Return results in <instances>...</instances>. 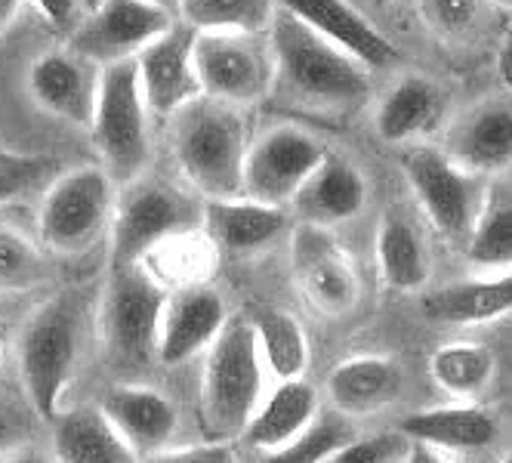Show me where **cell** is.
I'll use <instances>...</instances> for the list:
<instances>
[{
	"mask_svg": "<svg viewBox=\"0 0 512 463\" xmlns=\"http://www.w3.org/2000/svg\"><path fill=\"white\" fill-rule=\"evenodd\" d=\"M500 463H512V448H509V451H506V454L500 457Z\"/></svg>",
	"mask_w": 512,
	"mask_h": 463,
	"instance_id": "obj_45",
	"label": "cell"
},
{
	"mask_svg": "<svg viewBox=\"0 0 512 463\" xmlns=\"http://www.w3.org/2000/svg\"><path fill=\"white\" fill-rule=\"evenodd\" d=\"M417 13L438 38H466L482 22L485 0H417Z\"/></svg>",
	"mask_w": 512,
	"mask_h": 463,
	"instance_id": "obj_36",
	"label": "cell"
},
{
	"mask_svg": "<svg viewBox=\"0 0 512 463\" xmlns=\"http://www.w3.org/2000/svg\"><path fill=\"white\" fill-rule=\"evenodd\" d=\"M142 463H238L232 442H201L189 448H164L155 454H145Z\"/></svg>",
	"mask_w": 512,
	"mask_h": 463,
	"instance_id": "obj_38",
	"label": "cell"
},
{
	"mask_svg": "<svg viewBox=\"0 0 512 463\" xmlns=\"http://www.w3.org/2000/svg\"><path fill=\"white\" fill-rule=\"evenodd\" d=\"M250 328H253L256 346H260L263 368H269L278 377V383L300 380L306 374L309 343H306L303 325L294 315L284 309H275V306H266V309L253 312Z\"/></svg>",
	"mask_w": 512,
	"mask_h": 463,
	"instance_id": "obj_29",
	"label": "cell"
},
{
	"mask_svg": "<svg viewBox=\"0 0 512 463\" xmlns=\"http://www.w3.org/2000/svg\"><path fill=\"white\" fill-rule=\"evenodd\" d=\"M4 349H7V337H4V328H0V368H4Z\"/></svg>",
	"mask_w": 512,
	"mask_h": 463,
	"instance_id": "obj_44",
	"label": "cell"
},
{
	"mask_svg": "<svg viewBox=\"0 0 512 463\" xmlns=\"http://www.w3.org/2000/svg\"><path fill=\"white\" fill-rule=\"evenodd\" d=\"M90 130L105 173L121 186L136 183L152 155L149 105L142 99L136 59L102 68Z\"/></svg>",
	"mask_w": 512,
	"mask_h": 463,
	"instance_id": "obj_5",
	"label": "cell"
},
{
	"mask_svg": "<svg viewBox=\"0 0 512 463\" xmlns=\"http://www.w3.org/2000/svg\"><path fill=\"white\" fill-rule=\"evenodd\" d=\"M229 312L226 303L210 288H186L167 300L164 322H161V340H158V362L161 365H179L189 362L201 349H210V343L226 328Z\"/></svg>",
	"mask_w": 512,
	"mask_h": 463,
	"instance_id": "obj_19",
	"label": "cell"
},
{
	"mask_svg": "<svg viewBox=\"0 0 512 463\" xmlns=\"http://www.w3.org/2000/svg\"><path fill=\"white\" fill-rule=\"evenodd\" d=\"M411 442L401 433H377L368 439H349L318 463H405Z\"/></svg>",
	"mask_w": 512,
	"mask_h": 463,
	"instance_id": "obj_37",
	"label": "cell"
},
{
	"mask_svg": "<svg viewBox=\"0 0 512 463\" xmlns=\"http://www.w3.org/2000/svg\"><path fill=\"white\" fill-rule=\"evenodd\" d=\"M195 28L176 22L136 56L139 87L149 112L158 118H173L201 93L195 71Z\"/></svg>",
	"mask_w": 512,
	"mask_h": 463,
	"instance_id": "obj_14",
	"label": "cell"
},
{
	"mask_svg": "<svg viewBox=\"0 0 512 463\" xmlns=\"http://www.w3.org/2000/svg\"><path fill=\"white\" fill-rule=\"evenodd\" d=\"M368 204V180L343 155L327 152L324 161L312 170L297 198L290 201L300 223L334 229L364 210Z\"/></svg>",
	"mask_w": 512,
	"mask_h": 463,
	"instance_id": "obj_18",
	"label": "cell"
},
{
	"mask_svg": "<svg viewBox=\"0 0 512 463\" xmlns=\"http://www.w3.org/2000/svg\"><path fill=\"white\" fill-rule=\"evenodd\" d=\"M47 278L41 251L22 232L0 226V294L34 291Z\"/></svg>",
	"mask_w": 512,
	"mask_h": 463,
	"instance_id": "obj_33",
	"label": "cell"
},
{
	"mask_svg": "<svg viewBox=\"0 0 512 463\" xmlns=\"http://www.w3.org/2000/svg\"><path fill=\"white\" fill-rule=\"evenodd\" d=\"M442 152L475 176L512 167V93L488 96L466 109L448 127Z\"/></svg>",
	"mask_w": 512,
	"mask_h": 463,
	"instance_id": "obj_15",
	"label": "cell"
},
{
	"mask_svg": "<svg viewBox=\"0 0 512 463\" xmlns=\"http://www.w3.org/2000/svg\"><path fill=\"white\" fill-rule=\"evenodd\" d=\"M38 7L56 28H71L81 22V10H84V0H34Z\"/></svg>",
	"mask_w": 512,
	"mask_h": 463,
	"instance_id": "obj_39",
	"label": "cell"
},
{
	"mask_svg": "<svg viewBox=\"0 0 512 463\" xmlns=\"http://www.w3.org/2000/svg\"><path fill=\"white\" fill-rule=\"evenodd\" d=\"M170 149L182 176L204 201L241 198L250 149L244 109L198 96L173 115Z\"/></svg>",
	"mask_w": 512,
	"mask_h": 463,
	"instance_id": "obj_2",
	"label": "cell"
},
{
	"mask_svg": "<svg viewBox=\"0 0 512 463\" xmlns=\"http://www.w3.org/2000/svg\"><path fill=\"white\" fill-rule=\"evenodd\" d=\"M494 371H497V359L482 343L438 346L429 359V374H432L435 386L463 402L485 393L488 383L494 380Z\"/></svg>",
	"mask_w": 512,
	"mask_h": 463,
	"instance_id": "obj_31",
	"label": "cell"
},
{
	"mask_svg": "<svg viewBox=\"0 0 512 463\" xmlns=\"http://www.w3.org/2000/svg\"><path fill=\"white\" fill-rule=\"evenodd\" d=\"M204 223V207L186 192L161 180H139L127 186L112 217V272L142 266L158 247L195 232Z\"/></svg>",
	"mask_w": 512,
	"mask_h": 463,
	"instance_id": "obj_6",
	"label": "cell"
},
{
	"mask_svg": "<svg viewBox=\"0 0 512 463\" xmlns=\"http://www.w3.org/2000/svg\"><path fill=\"white\" fill-rule=\"evenodd\" d=\"M392 4V0H377V7H389Z\"/></svg>",
	"mask_w": 512,
	"mask_h": 463,
	"instance_id": "obj_48",
	"label": "cell"
},
{
	"mask_svg": "<svg viewBox=\"0 0 512 463\" xmlns=\"http://www.w3.org/2000/svg\"><path fill=\"white\" fill-rule=\"evenodd\" d=\"M263 402V359L247 318H229L207 349L201 380V423L210 442H229Z\"/></svg>",
	"mask_w": 512,
	"mask_h": 463,
	"instance_id": "obj_3",
	"label": "cell"
},
{
	"mask_svg": "<svg viewBox=\"0 0 512 463\" xmlns=\"http://www.w3.org/2000/svg\"><path fill=\"white\" fill-rule=\"evenodd\" d=\"M349 439H355L352 423L334 411V414L318 417L312 423V430L306 436H300L294 445H287L281 451H266V457H260V463H318L321 457L346 445Z\"/></svg>",
	"mask_w": 512,
	"mask_h": 463,
	"instance_id": "obj_34",
	"label": "cell"
},
{
	"mask_svg": "<svg viewBox=\"0 0 512 463\" xmlns=\"http://www.w3.org/2000/svg\"><path fill=\"white\" fill-rule=\"evenodd\" d=\"M324 155L327 146L306 127L278 124L266 130L247 149L241 198L287 210L312 170L324 161Z\"/></svg>",
	"mask_w": 512,
	"mask_h": 463,
	"instance_id": "obj_11",
	"label": "cell"
},
{
	"mask_svg": "<svg viewBox=\"0 0 512 463\" xmlns=\"http://www.w3.org/2000/svg\"><path fill=\"white\" fill-rule=\"evenodd\" d=\"M22 10V0H0V34H4Z\"/></svg>",
	"mask_w": 512,
	"mask_h": 463,
	"instance_id": "obj_41",
	"label": "cell"
},
{
	"mask_svg": "<svg viewBox=\"0 0 512 463\" xmlns=\"http://www.w3.org/2000/svg\"><path fill=\"white\" fill-rule=\"evenodd\" d=\"M401 170L435 232L466 241L485 201L482 176L463 170L442 149L426 146V142H414L401 152Z\"/></svg>",
	"mask_w": 512,
	"mask_h": 463,
	"instance_id": "obj_9",
	"label": "cell"
},
{
	"mask_svg": "<svg viewBox=\"0 0 512 463\" xmlns=\"http://www.w3.org/2000/svg\"><path fill=\"white\" fill-rule=\"evenodd\" d=\"M115 217V180L105 167L90 164L62 173L47 189L38 229L56 254H84Z\"/></svg>",
	"mask_w": 512,
	"mask_h": 463,
	"instance_id": "obj_8",
	"label": "cell"
},
{
	"mask_svg": "<svg viewBox=\"0 0 512 463\" xmlns=\"http://www.w3.org/2000/svg\"><path fill=\"white\" fill-rule=\"evenodd\" d=\"M53 170V158L25 155L0 142V204H10L38 189Z\"/></svg>",
	"mask_w": 512,
	"mask_h": 463,
	"instance_id": "obj_35",
	"label": "cell"
},
{
	"mask_svg": "<svg viewBox=\"0 0 512 463\" xmlns=\"http://www.w3.org/2000/svg\"><path fill=\"white\" fill-rule=\"evenodd\" d=\"M173 25L176 16L155 7L152 0H99L71 31L68 50L105 68L124 59H136Z\"/></svg>",
	"mask_w": 512,
	"mask_h": 463,
	"instance_id": "obj_12",
	"label": "cell"
},
{
	"mask_svg": "<svg viewBox=\"0 0 512 463\" xmlns=\"http://www.w3.org/2000/svg\"><path fill=\"white\" fill-rule=\"evenodd\" d=\"M318 420V393L300 377V380H281L272 396L260 402L250 423L244 426V445L256 451H281L294 445L300 436L312 430Z\"/></svg>",
	"mask_w": 512,
	"mask_h": 463,
	"instance_id": "obj_22",
	"label": "cell"
},
{
	"mask_svg": "<svg viewBox=\"0 0 512 463\" xmlns=\"http://www.w3.org/2000/svg\"><path fill=\"white\" fill-rule=\"evenodd\" d=\"M275 7L346 50L364 68H386L398 59L395 44L349 0H275Z\"/></svg>",
	"mask_w": 512,
	"mask_h": 463,
	"instance_id": "obj_17",
	"label": "cell"
},
{
	"mask_svg": "<svg viewBox=\"0 0 512 463\" xmlns=\"http://www.w3.org/2000/svg\"><path fill=\"white\" fill-rule=\"evenodd\" d=\"M405 463H451V460L445 457V451H435V448H426V445H414L411 442V451H408Z\"/></svg>",
	"mask_w": 512,
	"mask_h": 463,
	"instance_id": "obj_40",
	"label": "cell"
},
{
	"mask_svg": "<svg viewBox=\"0 0 512 463\" xmlns=\"http://www.w3.org/2000/svg\"><path fill=\"white\" fill-rule=\"evenodd\" d=\"M10 439H13V426H10L7 414L0 411V451H4V448L10 445Z\"/></svg>",
	"mask_w": 512,
	"mask_h": 463,
	"instance_id": "obj_42",
	"label": "cell"
},
{
	"mask_svg": "<svg viewBox=\"0 0 512 463\" xmlns=\"http://www.w3.org/2000/svg\"><path fill=\"white\" fill-rule=\"evenodd\" d=\"M401 389H405V374L398 362L383 355H355L340 362L327 377V396L334 402V411L346 420L383 411L398 402Z\"/></svg>",
	"mask_w": 512,
	"mask_h": 463,
	"instance_id": "obj_21",
	"label": "cell"
},
{
	"mask_svg": "<svg viewBox=\"0 0 512 463\" xmlns=\"http://www.w3.org/2000/svg\"><path fill=\"white\" fill-rule=\"evenodd\" d=\"M167 300L164 284L145 266L112 272L102 303V334L115 368L133 371L158 355Z\"/></svg>",
	"mask_w": 512,
	"mask_h": 463,
	"instance_id": "obj_7",
	"label": "cell"
},
{
	"mask_svg": "<svg viewBox=\"0 0 512 463\" xmlns=\"http://www.w3.org/2000/svg\"><path fill=\"white\" fill-rule=\"evenodd\" d=\"M87 315L84 291H62L47 300L22 331L19 368L28 402L41 420H56L62 411V393L71 380L81 349V331Z\"/></svg>",
	"mask_w": 512,
	"mask_h": 463,
	"instance_id": "obj_4",
	"label": "cell"
},
{
	"mask_svg": "<svg viewBox=\"0 0 512 463\" xmlns=\"http://www.w3.org/2000/svg\"><path fill=\"white\" fill-rule=\"evenodd\" d=\"M99 4V0H84V10H93Z\"/></svg>",
	"mask_w": 512,
	"mask_h": 463,
	"instance_id": "obj_46",
	"label": "cell"
},
{
	"mask_svg": "<svg viewBox=\"0 0 512 463\" xmlns=\"http://www.w3.org/2000/svg\"><path fill=\"white\" fill-rule=\"evenodd\" d=\"M204 229L226 254H256L287 229V210L250 198L204 201Z\"/></svg>",
	"mask_w": 512,
	"mask_h": 463,
	"instance_id": "obj_25",
	"label": "cell"
},
{
	"mask_svg": "<svg viewBox=\"0 0 512 463\" xmlns=\"http://www.w3.org/2000/svg\"><path fill=\"white\" fill-rule=\"evenodd\" d=\"M290 263L303 297L324 315L340 318L355 309L361 297V281L352 257L334 238L331 229L300 223L290 238Z\"/></svg>",
	"mask_w": 512,
	"mask_h": 463,
	"instance_id": "obj_13",
	"label": "cell"
},
{
	"mask_svg": "<svg viewBox=\"0 0 512 463\" xmlns=\"http://www.w3.org/2000/svg\"><path fill=\"white\" fill-rule=\"evenodd\" d=\"M155 7H161V10H167L170 16H179V4L182 0H152Z\"/></svg>",
	"mask_w": 512,
	"mask_h": 463,
	"instance_id": "obj_43",
	"label": "cell"
},
{
	"mask_svg": "<svg viewBox=\"0 0 512 463\" xmlns=\"http://www.w3.org/2000/svg\"><path fill=\"white\" fill-rule=\"evenodd\" d=\"M398 433L414 445L435 451H482L497 439V417L472 402L442 405L408 414L398 423Z\"/></svg>",
	"mask_w": 512,
	"mask_h": 463,
	"instance_id": "obj_23",
	"label": "cell"
},
{
	"mask_svg": "<svg viewBox=\"0 0 512 463\" xmlns=\"http://www.w3.org/2000/svg\"><path fill=\"white\" fill-rule=\"evenodd\" d=\"M442 115H445L442 87L423 75H405L380 99L374 127L383 142L395 146V142H414L432 133L442 124Z\"/></svg>",
	"mask_w": 512,
	"mask_h": 463,
	"instance_id": "obj_27",
	"label": "cell"
},
{
	"mask_svg": "<svg viewBox=\"0 0 512 463\" xmlns=\"http://www.w3.org/2000/svg\"><path fill=\"white\" fill-rule=\"evenodd\" d=\"M53 448L59 463H139L99 408L81 405L53 420Z\"/></svg>",
	"mask_w": 512,
	"mask_h": 463,
	"instance_id": "obj_28",
	"label": "cell"
},
{
	"mask_svg": "<svg viewBox=\"0 0 512 463\" xmlns=\"http://www.w3.org/2000/svg\"><path fill=\"white\" fill-rule=\"evenodd\" d=\"M275 10V0H182L179 19L195 31L266 34Z\"/></svg>",
	"mask_w": 512,
	"mask_h": 463,
	"instance_id": "obj_32",
	"label": "cell"
},
{
	"mask_svg": "<svg viewBox=\"0 0 512 463\" xmlns=\"http://www.w3.org/2000/svg\"><path fill=\"white\" fill-rule=\"evenodd\" d=\"M500 4H503V7H506L509 13H512V0H500Z\"/></svg>",
	"mask_w": 512,
	"mask_h": 463,
	"instance_id": "obj_47",
	"label": "cell"
},
{
	"mask_svg": "<svg viewBox=\"0 0 512 463\" xmlns=\"http://www.w3.org/2000/svg\"><path fill=\"white\" fill-rule=\"evenodd\" d=\"M195 71L201 93L229 105H253L272 93V50L260 34L198 31L195 34Z\"/></svg>",
	"mask_w": 512,
	"mask_h": 463,
	"instance_id": "obj_10",
	"label": "cell"
},
{
	"mask_svg": "<svg viewBox=\"0 0 512 463\" xmlns=\"http://www.w3.org/2000/svg\"><path fill=\"white\" fill-rule=\"evenodd\" d=\"M266 34L275 68L272 90L281 93L294 109L352 112L368 99V68L300 19L275 10Z\"/></svg>",
	"mask_w": 512,
	"mask_h": 463,
	"instance_id": "obj_1",
	"label": "cell"
},
{
	"mask_svg": "<svg viewBox=\"0 0 512 463\" xmlns=\"http://www.w3.org/2000/svg\"><path fill=\"white\" fill-rule=\"evenodd\" d=\"M377 266L392 291L414 294L426 288L432 272L429 247L420 226L405 207L383 210L377 226Z\"/></svg>",
	"mask_w": 512,
	"mask_h": 463,
	"instance_id": "obj_26",
	"label": "cell"
},
{
	"mask_svg": "<svg viewBox=\"0 0 512 463\" xmlns=\"http://www.w3.org/2000/svg\"><path fill=\"white\" fill-rule=\"evenodd\" d=\"M512 312V269L454 281L423 297V315L435 325H488Z\"/></svg>",
	"mask_w": 512,
	"mask_h": 463,
	"instance_id": "obj_24",
	"label": "cell"
},
{
	"mask_svg": "<svg viewBox=\"0 0 512 463\" xmlns=\"http://www.w3.org/2000/svg\"><path fill=\"white\" fill-rule=\"evenodd\" d=\"M466 260L479 269L509 272L512 269V192H485L482 210L466 235Z\"/></svg>",
	"mask_w": 512,
	"mask_h": 463,
	"instance_id": "obj_30",
	"label": "cell"
},
{
	"mask_svg": "<svg viewBox=\"0 0 512 463\" xmlns=\"http://www.w3.org/2000/svg\"><path fill=\"white\" fill-rule=\"evenodd\" d=\"M99 75L102 68L78 56L75 50H50L31 62L28 93L44 112L68 124L90 127L96 112Z\"/></svg>",
	"mask_w": 512,
	"mask_h": 463,
	"instance_id": "obj_16",
	"label": "cell"
},
{
	"mask_svg": "<svg viewBox=\"0 0 512 463\" xmlns=\"http://www.w3.org/2000/svg\"><path fill=\"white\" fill-rule=\"evenodd\" d=\"M99 411L121 433V439L142 454L164 451L179 423L176 405L152 386H112L102 396Z\"/></svg>",
	"mask_w": 512,
	"mask_h": 463,
	"instance_id": "obj_20",
	"label": "cell"
}]
</instances>
